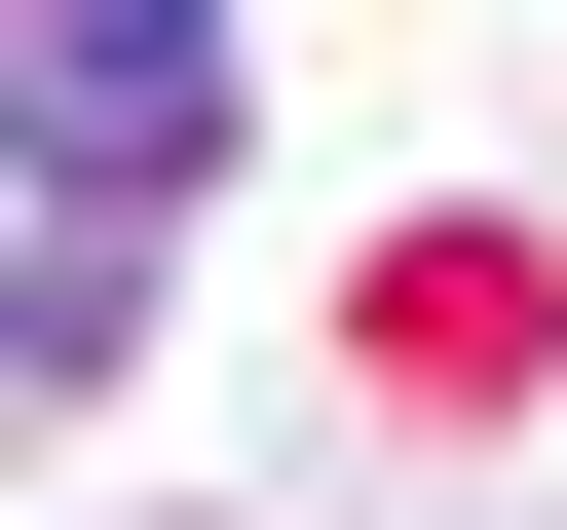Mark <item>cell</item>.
Instances as JSON below:
<instances>
[{"mask_svg": "<svg viewBox=\"0 0 567 530\" xmlns=\"http://www.w3.org/2000/svg\"><path fill=\"white\" fill-rule=\"evenodd\" d=\"M0 152H39V265H0V342L39 379H114V304H152V190L227 152V39H152V0H39V39H0Z\"/></svg>", "mask_w": 567, "mask_h": 530, "instance_id": "cell-1", "label": "cell"}]
</instances>
